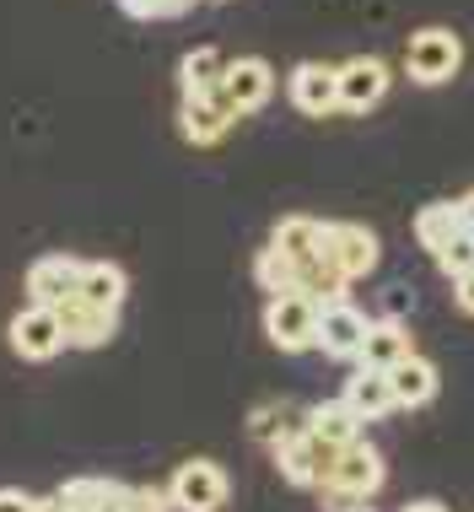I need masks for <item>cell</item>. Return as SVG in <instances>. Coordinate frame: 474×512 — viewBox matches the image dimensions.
<instances>
[{"label": "cell", "instance_id": "cell-32", "mask_svg": "<svg viewBox=\"0 0 474 512\" xmlns=\"http://www.w3.org/2000/svg\"><path fill=\"white\" fill-rule=\"evenodd\" d=\"M458 211H464V227L474 232V189H469V195H464V200H458Z\"/></svg>", "mask_w": 474, "mask_h": 512}, {"label": "cell", "instance_id": "cell-2", "mask_svg": "<svg viewBox=\"0 0 474 512\" xmlns=\"http://www.w3.org/2000/svg\"><path fill=\"white\" fill-rule=\"evenodd\" d=\"M464 65V38L453 27H415L404 44V76L415 87H448Z\"/></svg>", "mask_w": 474, "mask_h": 512}, {"label": "cell", "instance_id": "cell-7", "mask_svg": "<svg viewBox=\"0 0 474 512\" xmlns=\"http://www.w3.org/2000/svg\"><path fill=\"white\" fill-rule=\"evenodd\" d=\"M11 351L22 356V362H54V356L65 351V329H60V313L44 308V302H27V308L11 318L6 329Z\"/></svg>", "mask_w": 474, "mask_h": 512}, {"label": "cell", "instance_id": "cell-22", "mask_svg": "<svg viewBox=\"0 0 474 512\" xmlns=\"http://www.w3.org/2000/svg\"><path fill=\"white\" fill-rule=\"evenodd\" d=\"M308 426V415H302L297 405H286V399H270V405L248 410V432H254L264 448H275V442H286L291 432H302Z\"/></svg>", "mask_w": 474, "mask_h": 512}, {"label": "cell", "instance_id": "cell-26", "mask_svg": "<svg viewBox=\"0 0 474 512\" xmlns=\"http://www.w3.org/2000/svg\"><path fill=\"white\" fill-rule=\"evenodd\" d=\"M194 6H200V0H119V11L135 22H167V17H184Z\"/></svg>", "mask_w": 474, "mask_h": 512}, {"label": "cell", "instance_id": "cell-31", "mask_svg": "<svg viewBox=\"0 0 474 512\" xmlns=\"http://www.w3.org/2000/svg\"><path fill=\"white\" fill-rule=\"evenodd\" d=\"M399 512H448V507L431 502V496H421V502H410V507H399Z\"/></svg>", "mask_w": 474, "mask_h": 512}, {"label": "cell", "instance_id": "cell-21", "mask_svg": "<svg viewBox=\"0 0 474 512\" xmlns=\"http://www.w3.org/2000/svg\"><path fill=\"white\" fill-rule=\"evenodd\" d=\"M308 432L324 437L329 448H351V442L361 437V415L345 405V399H324V405L308 410Z\"/></svg>", "mask_w": 474, "mask_h": 512}, {"label": "cell", "instance_id": "cell-14", "mask_svg": "<svg viewBox=\"0 0 474 512\" xmlns=\"http://www.w3.org/2000/svg\"><path fill=\"white\" fill-rule=\"evenodd\" d=\"M76 286H81V259H71V254H44L27 270V302H44V308L76 297Z\"/></svg>", "mask_w": 474, "mask_h": 512}, {"label": "cell", "instance_id": "cell-3", "mask_svg": "<svg viewBox=\"0 0 474 512\" xmlns=\"http://www.w3.org/2000/svg\"><path fill=\"white\" fill-rule=\"evenodd\" d=\"M318 308L324 302H313L308 292H281L264 302V335H270L275 351L297 356L308 345H318Z\"/></svg>", "mask_w": 474, "mask_h": 512}, {"label": "cell", "instance_id": "cell-29", "mask_svg": "<svg viewBox=\"0 0 474 512\" xmlns=\"http://www.w3.org/2000/svg\"><path fill=\"white\" fill-rule=\"evenodd\" d=\"M453 302H458V313H464V318H474V270H464L453 281Z\"/></svg>", "mask_w": 474, "mask_h": 512}, {"label": "cell", "instance_id": "cell-27", "mask_svg": "<svg viewBox=\"0 0 474 512\" xmlns=\"http://www.w3.org/2000/svg\"><path fill=\"white\" fill-rule=\"evenodd\" d=\"M437 259V270L448 275V281H458L464 270H474V232H458V238L442 248V254H431Z\"/></svg>", "mask_w": 474, "mask_h": 512}, {"label": "cell", "instance_id": "cell-12", "mask_svg": "<svg viewBox=\"0 0 474 512\" xmlns=\"http://www.w3.org/2000/svg\"><path fill=\"white\" fill-rule=\"evenodd\" d=\"M232 124H237V114L227 108V98H221V92H200V98H184V103H178V130H184L189 146H221Z\"/></svg>", "mask_w": 474, "mask_h": 512}, {"label": "cell", "instance_id": "cell-23", "mask_svg": "<svg viewBox=\"0 0 474 512\" xmlns=\"http://www.w3.org/2000/svg\"><path fill=\"white\" fill-rule=\"evenodd\" d=\"M270 248H281L286 259H308L324 248V221L318 216H281L270 232Z\"/></svg>", "mask_w": 474, "mask_h": 512}, {"label": "cell", "instance_id": "cell-19", "mask_svg": "<svg viewBox=\"0 0 474 512\" xmlns=\"http://www.w3.org/2000/svg\"><path fill=\"white\" fill-rule=\"evenodd\" d=\"M458 232H469L464 227V211H458V200H431L415 211V243L426 248V254H442Z\"/></svg>", "mask_w": 474, "mask_h": 512}, {"label": "cell", "instance_id": "cell-30", "mask_svg": "<svg viewBox=\"0 0 474 512\" xmlns=\"http://www.w3.org/2000/svg\"><path fill=\"white\" fill-rule=\"evenodd\" d=\"M38 507V496H27L17 486H0V512H33Z\"/></svg>", "mask_w": 474, "mask_h": 512}, {"label": "cell", "instance_id": "cell-15", "mask_svg": "<svg viewBox=\"0 0 474 512\" xmlns=\"http://www.w3.org/2000/svg\"><path fill=\"white\" fill-rule=\"evenodd\" d=\"M54 502L65 512H124L130 486H119V480H108V475H76L54 491Z\"/></svg>", "mask_w": 474, "mask_h": 512}, {"label": "cell", "instance_id": "cell-6", "mask_svg": "<svg viewBox=\"0 0 474 512\" xmlns=\"http://www.w3.org/2000/svg\"><path fill=\"white\" fill-rule=\"evenodd\" d=\"M324 254L340 265L345 281H367L372 270H378V259H383V243H378V232L367 227V221H324Z\"/></svg>", "mask_w": 474, "mask_h": 512}, {"label": "cell", "instance_id": "cell-5", "mask_svg": "<svg viewBox=\"0 0 474 512\" xmlns=\"http://www.w3.org/2000/svg\"><path fill=\"white\" fill-rule=\"evenodd\" d=\"M232 496V480L216 459H184L167 480V502L173 512H221Z\"/></svg>", "mask_w": 474, "mask_h": 512}, {"label": "cell", "instance_id": "cell-34", "mask_svg": "<svg viewBox=\"0 0 474 512\" xmlns=\"http://www.w3.org/2000/svg\"><path fill=\"white\" fill-rule=\"evenodd\" d=\"M345 512H372V507H345Z\"/></svg>", "mask_w": 474, "mask_h": 512}, {"label": "cell", "instance_id": "cell-10", "mask_svg": "<svg viewBox=\"0 0 474 512\" xmlns=\"http://www.w3.org/2000/svg\"><path fill=\"white\" fill-rule=\"evenodd\" d=\"M286 92H291V108L308 119H324L340 108V65H324V60H302L297 71L286 76Z\"/></svg>", "mask_w": 474, "mask_h": 512}, {"label": "cell", "instance_id": "cell-8", "mask_svg": "<svg viewBox=\"0 0 474 512\" xmlns=\"http://www.w3.org/2000/svg\"><path fill=\"white\" fill-rule=\"evenodd\" d=\"M221 98H227V108L237 119L243 114H259L264 103L275 98V71L270 60H259V54H243V60H227V71H221Z\"/></svg>", "mask_w": 474, "mask_h": 512}, {"label": "cell", "instance_id": "cell-16", "mask_svg": "<svg viewBox=\"0 0 474 512\" xmlns=\"http://www.w3.org/2000/svg\"><path fill=\"white\" fill-rule=\"evenodd\" d=\"M404 356H410V324H404L399 313L372 318V324H367V340H361L356 367H378V372H388L394 362H404Z\"/></svg>", "mask_w": 474, "mask_h": 512}, {"label": "cell", "instance_id": "cell-11", "mask_svg": "<svg viewBox=\"0 0 474 512\" xmlns=\"http://www.w3.org/2000/svg\"><path fill=\"white\" fill-rule=\"evenodd\" d=\"M388 87H394V76H388V65L378 60V54H356V60L340 65V108L345 114L378 108L388 98Z\"/></svg>", "mask_w": 474, "mask_h": 512}, {"label": "cell", "instance_id": "cell-28", "mask_svg": "<svg viewBox=\"0 0 474 512\" xmlns=\"http://www.w3.org/2000/svg\"><path fill=\"white\" fill-rule=\"evenodd\" d=\"M124 512H173V502H167V491H157V486H130Z\"/></svg>", "mask_w": 474, "mask_h": 512}, {"label": "cell", "instance_id": "cell-25", "mask_svg": "<svg viewBox=\"0 0 474 512\" xmlns=\"http://www.w3.org/2000/svg\"><path fill=\"white\" fill-rule=\"evenodd\" d=\"M254 281L264 286V297H281V292H297V265L281 254V248L264 243L259 259H254Z\"/></svg>", "mask_w": 474, "mask_h": 512}, {"label": "cell", "instance_id": "cell-18", "mask_svg": "<svg viewBox=\"0 0 474 512\" xmlns=\"http://www.w3.org/2000/svg\"><path fill=\"white\" fill-rule=\"evenodd\" d=\"M388 389H394V405L399 410H421L437 399V367L426 362V356H404V362L388 367Z\"/></svg>", "mask_w": 474, "mask_h": 512}, {"label": "cell", "instance_id": "cell-33", "mask_svg": "<svg viewBox=\"0 0 474 512\" xmlns=\"http://www.w3.org/2000/svg\"><path fill=\"white\" fill-rule=\"evenodd\" d=\"M33 512H65V507L54 502V496H38V507H33Z\"/></svg>", "mask_w": 474, "mask_h": 512}, {"label": "cell", "instance_id": "cell-9", "mask_svg": "<svg viewBox=\"0 0 474 512\" xmlns=\"http://www.w3.org/2000/svg\"><path fill=\"white\" fill-rule=\"evenodd\" d=\"M367 324H372V318L361 313L351 297L324 302V308H318V351H324L329 362H356L361 340H367Z\"/></svg>", "mask_w": 474, "mask_h": 512}, {"label": "cell", "instance_id": "cell-1", "mask_svg": "<svg viewBox=\"0 0 474 512\" xmlns=\"http://www.w3.org/2000/svg\"><path fill=\"white\" fill-rule=\"evenodd\" d=\"M378 491H383V453L372 448L367 437H356L351 448H340V459L329 469V486L318 496H324L334 512H345V507H367Z\"/></svg>", "mask_w": 474, "mask_h": 512}, {"label": "cell", "instance_id": "cell-17", "mask_svg": "<svg viewBox=\"0 0 474 512\" xmlns=\"http://www.w3.org/2000/svg\"><path fill=\"white\" fill-rule=\"evenodd\" d=\"M340 399L361 415V421H383V415L399 410L394 405V389H388V372H378V367H356L351 378H345Z\"/></svg>", "mask_w": 474, "mask_h": 512}, {"label": "cell", "instance_id": "cell-20", "mask_svg": "<svg viewBox=\"0 0 474 512\" xmlns=\"http://www.w3.org/2000/svg\"><path fill=\"white\" fill-rule=\"evenodd\" d=\"M76 292L87 302H97V308L119 313L124 297H130V275H124L114 259H87V265H81V286H76Z\"/></svg>", "mask_w": 474, "mask_h": 512}, {"label": "cell", "instance_id": "cell-24", "mask_svg": "<svg viewBox=\"0 0 474 512\" xmlns=\"http://www.w3.org/2000/svg\"><path fill=\"white\" fill-rule=\"evenodd\" d=\"M221 71H227V60L205 44V49H189L184 60H178V87H184V98H200V92H216L221 87Z\"/></svg>", "mask_w": 474, "mask_h": 512}, {"label": "cell", "instance_id": "cell-13", "mask_svg": "<svg viewBox=\"0 0 474 512\" xmlns=\"http://www.w3.org/2000/svg\"><path fill=\"white\" fill-rule=\"evenodd\" d=\"M54 313H60L65 345H81V351H92V345H108V340H114V329H119V313L97 308V302H87L81 292L65 297V302H54Z\"/></svg>", "mask_w": 474, "mask_h": 512}, {"label": "cell", "instance_id": "cell-4", "mask_svg": "<svg viewBox=\"0 0 474 512\" xmlns=\"http://www.w3.org/2000/svg\"><path fill=\"white\" fill-rule=\"evenodd\" d=\"M270 453H275V469L286 475V486H297V491H324L329 469H334V459H340V448H329L324 437L308 432V426L291 432L286 442H275Z\"/></svg>", "mask_w": 474, "mask_h": 512}]
</instances>
